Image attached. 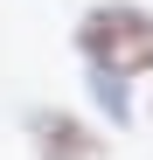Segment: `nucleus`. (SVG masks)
<instances>
[{"mask_svg":"<svg viewBox=\"0 0 153 160\" xmlns=\"http://www.w3.org/2000/svg\"><path fill=\"white\" fill-rule=\"evenodd\" d=\"M76 42H84L91 70H111V77L153 70V14H139V7H91Z\"/></svg>","mask_w":153,"mask_h":160,"instance_id":"nucleus-1","label":"nucleus"},{"mask_svg":"<svg viewBox=\"0 0 153 160\" xmlns=\"http://www.w3.org/2000/svg\"><path fill=\"white\" fill-rule=\"evenodd\" d=\"M28 125H35V153H42V160H97V153H105L84 125L63 118V112H35Z\"/></svg>","mask_w":153,"mask_h":160,"instance_id":"nucleus-2","label":"nucleus"},{"mask_svg":"<svg viewBox=\"0 0 153 160\" xmlns=\"http://www.w3.org/2000/svg\"><path fill=\"white\" fill-rule=\"evenodd\" d=\"M91 91H97V104L111 112V125H125V84H118V77H111V70H97V77H91Z\"/></svg>","mask_w":153,"mask_h":160,"instance_id":"nucleus-3","label":"nucleus"}]
</instances>
